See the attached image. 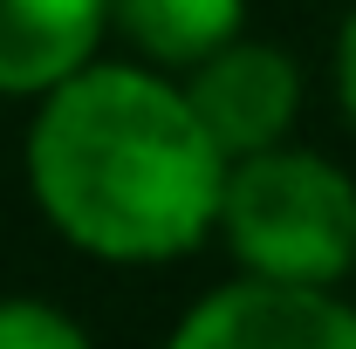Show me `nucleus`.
<instances>
[{
	"instance_id": "obj_1",
	"label": "nucleus",
	"mask_w": 356,
	"mask_h": 349,
	"mask_svg": "<svg viewBox=\"0 0 356 349\" xmlns=\"http://www.w3.org/2000/svg\"><path fill=\"white\" fill-rule=\"evenodd\" d=\"M233 158L192 96L144 69H76L42 96L28 185L96 261H172L220 226Z\"/></svg>"
},
{
	"instance_id": "obj_2",
	"label": "nucleus",
	"mask_w": 356,
	"mask_h": 349,
	"mask_svg": "<svg viewBox=\"0 0 356 349\" xmlns=\"http://www.w3.org/2000/svg\"><path fill=\"white\" fill-rule=\"evenodd\" d=\"M220 233L247 274L329 288L356 267V185L315 151L267 144L254 158H233Z\"/></svg>"
},
{
	"instance_id": "obj_3",
	"label": "nucleus",
	"mask_w": 356,
	"mask_h": 349,
	"mask_svg": "<svg viewBox=\"0 0 356 349\" xmlns=\"http://www.w3.org/2000/svg\"><path fill=\"white\" fill-rule=\"evenodd\" d=\"M172 349H356V308L302 281H226L178 322Z\"/></svg>"
},
{
	"instance_id": "obj_4",
	"label": "nucleus",
	"mask_w": 356,
	"mask_h": 349,
	"mask_svg": "<svg viewBox=\"0 0 356 349\" xmlns=\"http://www.w3.org/2000/svg\"><path fill=\"white\" fill-rule=\"evenodd\" d=\"M192 110L206 117V131L220 137L226 158H254L267 144H281L295 110H302V76L281 48L261 42H226L206 62H192Z\"/></svg>"
},
{
	"instance_id": "obj_5",
	"label": "nucleus",
	"mask_w": 356,
	"mask_h": 349,
	"mask_svg": "<svg viewBox=\"0 0 356 349\" xmlns=\"http://www.w3.org/2000/svg\"><path fill=\"white\" fill-rule=\"evenodd\" d=\"M110 0H0V96H48L89 69Z\"/></svg>"
},
{
	"instance_id": "obj_6",
	"label": "nucleus",
	"mask_w": 356,
	"mask_h": 349,
	"mask_svg": "<svg viewBox=\"0 0 356 349\" xmlns=\"http://www.w3.org/2000/svg\"><path fill=\"white\" fill-rule=\"evenodd\" d=\"M110 21L131 35L151 62H206L213 48L240 42L247 0H110Z\"/></svg>"
},
{
	"instance_id": "obj_7",
	"label": "nucleus",
	"mask_w": 356,
	"mask_h": 349,
	"mask_svg": "<svg viewBox=\"0 0 356 349\" xmlns=\"http://www.w3.org/2000/svg\"><path fill=\"white\" fill-rule=\"evenodd\" d=\"M0 349H89V336L48 302H0Z\"/></svg>"
},
{
	"instance_id": "obj_8",
	"label": "nucleus",
	"mask_w": 356,
	"mask_h": 349,
	"mask_svg": "<svg viewBox=\"0 0 356 349\" xmlns=\"http://www.w3.org/2000/svg\"><path fill=\"white\" fill-rule=\"evenodd\" d=\"M336 83H343V103H350V117H356V14H350V28H343V48H336Z\"/></svg>"
}]
</instances>
